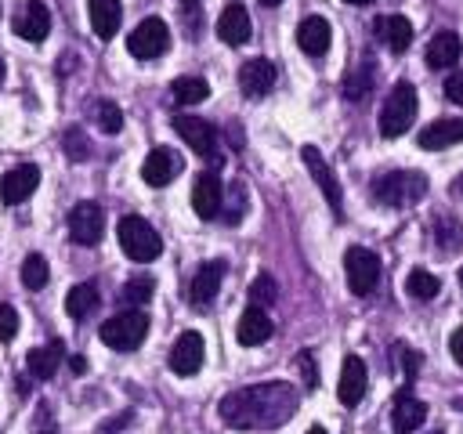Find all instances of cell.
<instances>
[{
    "mask_svg": "<svg viewBox=\"0 0 463 434\" xmlns=\"http://www.w3.org/2000/svg\"><path fill=\"white\" fill-rule=\"evenodd\" d=\"M456 188H459V195H463V177H459V181H456Z\"/></svg>",
    "mask_w": 463,
    "mask_h": 434,
    "instance_id": "cell-46",
    "label": "cell"
},
{
    "mask_svg": "<svg viewBox=\"0 0 463 434\" xmlns=\"http://www.w3.org/2000/svg\"><path fill=\"white\" fill-rule=\"evenodd\" d=\"M427 192V177L420 170H391L373 181V199L380 206H412Z\"/></svg>",
    "mask_w": 463,
    "mask_h": 434,
    "instance_id": "cell-2",
    "label": "cell"
},
{
    "mask_svg": "<svg viewBox=\"0 0 463 434\" xmlns=\"http://www.w3.org/2000/svg\"><path fill=\"white\" fill-rule=\"evenodd\" d=\"M307 434H326V430H322V427H311V430H307Z\"/></svg>",
    "mask_w": 463,
    "mask_h": 434,
    "instance_id": "cell-45",
    "label": "cell"
},
{
    "mask_svg": "<svg viewBox=\"0 0 463 434\" xmlns=\"http://www.w3.org/2000/svg\"><path fill=\"white\" fill-rule=\"evenodd\" d=\"M174 130L181 134V141H188V148L203 159H213L217 156V130L199 119V116H174Z\"/></svg>",
    "mask_w": 463,
    "mask_h": 434,
    "instance_id": "cell-9",
    "label": "cell"
},
{
    "mask_svg": "<svg viewBox=\"0 0 463 434\" xmlns=\"http://www.w3.org/2000/svg\"><path fill=\"white\" fill-rule=\"evenodd\" d=\"M438 289H441L438 275H430V271H423V268H412V271L405 275V293H409L412 300H430V297H438Z\"/></svg>",
    "mask_w": 463,
    "mask_h": 434,
    "instance_id": "cell-30",
    "label": "cell"
},
{
    "mask_svg": "<svg viewBox=\"0 0 463 434\" xmlns=\"http://www.w3.org/2000/svg\"><path fill=\"white\" fill-rule=\"evenodd\" d=\"M423 416H427V405H423L420 398H412L409 387L398 391L394 409H391V427H394V434H412V430L423 423Z\"/></svg>",
    "mask_w": 463,
    "mask_h": 434,
    "instance_id": "cell-21",
    "label": "cell"
},
{
    "mask_svg": "<svg viewBox=\"0 0 463 434\" xmlns=\"http://www.w3.org/2000/svg\"><path fill=\"white\" fill-rule=\"evenodd\" d=\"M250 33H253V25H250V14H246L242 4H228V7L217 14V36H221L228 47L246 43Z\"/></svg>",
    "mask_w": 463,
    "mask_h": 434,
    "instance_id": "cell-19",
    "label": "cell"
},
{
    "mask_svg": "<svg viewBox=\"0 0 463 434\" xmlns=\"http://www.w3.org/2000/svg\"><path fill=\"white\" fill-rule=\"evenodd\" d=\"M235 336H239L242 347H260V344L271 336V318H268V311L257 307V304H250V307L242 311V318H239Z\"/></svg>",
    "mask_w": 463,
    "mask_h": 434,
    "instance_id": "cell-23",
    "label": "cell"
},
{
    "mask_svg": "<svg viewBox=\"0 0 463 434\" xmlns=\"http://www.w3.org/2000/svg\"><path fill=\"white\" fill-rule=\"evenodd\" d=\"M441 94H445L452 105H463V72H449L445 83H441Z\"/></svg>",
    "mask_w": 463,
    "mask_h": 434,
    "instance_id": "cell-38",
    "label": "cell"
},
{
    "mask_svg": "<svg viewBox=\"0 0 463 434\" xmlns=\"http://www.w3.org/2000/svg\"><path fill=\"white\" fill-rule=\"evenodd\" d=\"M297 405H300V391L286 380H271V383H253L224 394L217 412L228 427L260 430V427H282L297 412Z\"/></svg>",
    "mask_w": 463,
    "mask_h": 434,
    "instance_id": "cell-1",
    "label": "cell"
},
{
    "mask_svg": "<svg viewBox=\"0 0 463 434\" xmlns=\"http://www.w3.org/2000/svg\"><path fill=\"white\" fill-rule=\"evenodd\" d=\"M47 278H51L47 260H43L40 253H29V257L22 260V286H25V289H43Z\"/></svg>",
    "mask_w": 463,
    "mask_h": 434,
    "instance_id": "cell-33",
    "label": "cell"
},
{
    "mask_svg": "<svg viewBox=\"0 0 463 434\" xmlns=\"http://www.w3.org/2000/svg\"><path fill=\"white\" fill-rule=\"evenodd\" d=\"M90 116H94V123H98L101 134H119V130H123V112H119V105L109 101V98H101Z\"/></svg>",
    "mask_w": 463,
    "mask_h": 434,
    "instance_id": "cell-31",
    "label": "cell"
},
{
    "mask_svg": "<svg viewBox=\"0 0 463 434\" xmlns=\"http://www.w3.org/2000/svg\"><path fill=\"white\" fill-rule=\"evenodd\" d=\"M239 87H242L246 98H264L275 87V65L268 58H250L239 69Z\"/></svg>",
    "mask_w": 463,
    "mask_h": 434,
    "instance_id": "cell-18",
    "label": "cell"
},
{
    "mask_svg": "<svg viewBox=\"0 0 463 434\" xmlns=\"http://www.w3.org/2000/svg\"><path fill=\"white\" fill-rule=\"evenodd\" d=\"M184 4H195V0H184Z\"/></svg>",
    "mask_w": 463,
    "mask_h": 434,
    "instance_id": "cell-51",
    "label": "cell"
},
{
    "mask_svg": "<svg viewBox=\"0 0 463 434\" xmlns=\"http://www.w3.org/2000/svg\"><path fill=\"white\" fill-rule=\"evenodd\" d=\"M242 210H246V188L242 184H232V188H224V199H221V221L224 224H239L242 221Z\"/></svg>",
    "mask_w": 463,
    "mask_h": 434,
    "instance_id": "cell-32",
    "label": "cell"
},
{
    "mask_svg": "<svg viewBox=\"0 0 463 434\" xmlns=\"http://www.w3.org/2000/svg\"><path fill=\"white\" fill-rule=\"evenodd\" d=\"M329 40H333V33H329V22L322 14H307L297 25V47L304 54H311V58H322L329 51Z\"/></svg>",
    "mask_w": 463,
    "mask_h": 434,
    "instance_id": "cell-17",
    "label": "cell"
},
{
    "mask_svg": "<svg viewBox=\"0 0 463 434\" xmlns=\"http://www.w3.org/2000/svg\"><path fill=\"white\" fill-rule=\"evenodd\" d=\"M65 152H69L72 159H87V156H90V145L83 141V134H80V130H72V134L65 137Z\"/></svg>",
    "mask_w": 463,
    "mask_h": 434,
    "instance_id": "cell-40",
    "label": "cell"
},
{
    "mask_svg": "<svg viewBox=\"0 0 463 434\" xmlns=\"http://www.w3.org/2000/svg\"><path fill=\"white\" fill-rule=\"evenodd\" d=\"M369 87H373V72H369V65H365V69H354V72H351V80H347L344 94H347L351 101H358L362 94H369Z\"/></svg>",
    "mask_w": 463,
    "mask_h": 434,
    "instance_id": "cell-36",
    "label": "cell"
},
{
    "mask_svg": "<svg viewBox=\"0 0 463 434\" xmlns=\"http://www.w3.org/2000/svg\"><path fill=\"white\" fill-rule=\"evenodd\" d=\"M145 333H148V315L137 311V307L119 311V315H112V318L101 322V344L112 347V351H134V347H141Z\"/></svg>",
    "mask_w": 463,
    "mask_h": 434,
    "instance_id": "cell-5",
    "label": "cell"
},
{
    "mask_svg": "<svg viewBox=\"0 0 463 434\" xmlns=\"http://www.w3.org/2000/svg\"><path fill=\"white\" fill-rule=\"evenodd\" d=\"M94 307H98V289H94V282H80V286H72V289L65 293V311H69V318L83 322V318L94 315Z\"/></svg>",
    "mask_w": 463,
    "mask_h": 434,
    "instance_id": "cell-28",
    "label": "cell"
},
{
    "mask_svg": "<svg viewBox=\"0 0 463 434\" xmlns=\"http://www.w3.org/2000/svg\"><path fill=\"white\" fill-rule=\"evenodd\" d=\"M376 40L391 51V54H405L412 43V22L402 14H383L376 18Z\"/></svg>",
    "mask_w": 463,
    "mask_h": 434,
    "instance_id": "cell-20",
    "label": "cell"
},
{
    "mask_svg": "<svg viewBox=\"0 0 463 434\" xmlns=\"http://www.w3.org/2000/svg\"><path fill=\"white\" fill-rule=\"evenodd\" d=\"M14 33L22 36V40H43L47 33H51V11H47V4L43 0H29L25 4V11L14 18Z\"/></svg>",
    "mask_w": 463,
    "mask_h": 434,
    "instance_id": "cell-22",
    "label": "cell"
},
{
    "mask_svg": "<svg viewBox=\"0 0 463 434\" xmlns=\"http://www.w3.org/2000/svg\"><path fill=\"white\" fill-rule=\"evenodd\" d=\"M221 199H224V188H221V177L217 174H199L195 184H192V210L195 217L203 221H213L221 213Z\"/></svg>",
    "mask_w": 463,
    "mask_h": 434,
    "instance_id": "cell-14",
    "label": "cell"
},
{
    "mask_svg": "<svg viewBox=\"0 0 463 434\" xmlns=\"http://www.w3.org/2000/svg\"><path fill=\"white\" fill-rule=\"evenodd\" d=\"M36 188H40V166L36 163H18L0 177V203H7V206L25 203Z\"/></svg>",
    "mask_w": 463,
    "mask_h": 434,
    "instance_id": "cell-8",
    "label": "cell"
},
{
    "mask_svg": "<svg viewBox=\"0 0 463 434\" xmlns=\"http://www.w3.org/2000/svg\"><path fill=\"white\" fill-rule=\"evenodd\" d=\"M459 51H463V43L456 33H434L427 43V65L430 69H452L459 61Z\"/></svg>",
    "mask_w": 463,
    "mask_h": 434,
    "instance_id": "cell-25",
    "label": "cell"
},
{
    "mask_svg": "<svg viewBox=\"0 0 463 434\" xmlns=\"http://www.w3.org/2000/svg\"><path fill=\"white\" fill-rule=\"evenodd\" d=\"M203 336L195 333V329H188V333H181L177 340H174V347H170V369L177 373V376H195L199 369H203Z\"/></svg>",
    "mask_w": 463,
    "mask_h": 434,
    "instance_id": "cell-12",
    "label": "cell"
},
{
    "mask_svg": "<svg viewBox=\"0 0 463 434\" xmlns=\"http://www.w3.org/2000/svg\"><path fill=\"white\" fill-rule=\"evenodd\" d=\"M18 333V311L11 304H0V340H11Z\"/></svg>",
    "mask_w": 463,
    "mask_h": 434,
    "instance_id": "cell-39",
    "label": "cell"
},
{
    "mask_svg": "<svg viewBox=\"0 0 463 434\" xmlns=\"http://www.w3.org/2000/svg\"><path fill=\"white\" fill-rule=\"evenodd\" d=\"M166 47H170V25H166L163 18H145V22L127 36V51H130L134 58H141V61L166 54Z\"/></svg>",
    "mask_w": 463,
    "mask_h": 434,
    "instance_id": "cell-7",
    "label": "cell"
},
{
    "mask_svg": "<svg viewBox=\"0 0 463 434\" xmlns=\"http://www.w3.org/2000/svg\"><path fill=\"white\" fill-rule=\"evenodd\" d=\"M347 4H373V0H347Z\"/></svg>",
    "mask_w": 463,
    "mask_h": 434,
    "instance_id": "cell-47",
    "label": "cell"
},
{
    "mask_svg": "<svg viewBox=\"0 0 463 434\" xmlns=\"http://www.w3.org/2000/svg\"><path fill=\"white\" fill-rule=\"evenodd\" d=\"M61 358H65V351H61L58 340H51V344H43V347H33V351L25 354L29 376H36V380H51V376L58 373V362H61Z\"/></svg>",
    "mask_w": 463,
    "mask_h": 434,
    "instance_id": "cell-27",
    "label": "cell"
},
{
    "mask_svg": "<svg viewBox=\"0 0 463 434\" xmlns=\"http://www.w3.org/2000/svg\"><path fill=\"white\" fill-rule=\"evenodd\" d=\"M0 83H4V61H0Z\"/></svg>",
    "mask_w": 463,
    "mask_h": 434,
    "instance_id": "cell-48",
    "label": "cell"
},
{
    "mask_svg": "<svg viewBox=\"0 0 463 434\" xmlns=\"http://www.w3.org/2000/svg\"><path fill=\"white\" fill-rule=\"evenodd\" d=\"M459 286H463V268H459Z\"/></svg>",
    "mask_w": 463,
    "mask_h": 434,
    "instance_id": "cell-49",
    "label": "cell"
},
{
    "mask_svg": "<svg viewBox=\"0 0 463 434\" xmlns=\"http://www.w3.org/2000/svg\"><path fill=\"white\" fill-rule=\"evenodd\" d=\"M116 235H119L123 253H127L130 260H137V264H148V260H156V257L163 253V239H159V231H156L145 217H137V213L119 217Z\"/></svg>",
    "mask_w": 463,
    "mask_h": 434,
    "instance_id": "cell-3",
    "label": "cell"
},
{
    "mask_svg": "<svg viewBox=\"0 0 463 434\" xmlns=\"http://www.w3.org/2000/svg\"><path fill=\"white\" fill-rule=\"evenodd\" d=\"M459 141H463V119H434L430 127L420 130V148H427V152H438V148H449Z\"/></svg>",
    "mask_w": 463,
    "mask_h": 434,
    "instance_id": "cell-24",
    "label": "cell"
},
{
    "mask_svg": "<svg viewBox=\"0 0 463 434\" xmlns=\"http://www.w3.org/2000/svg\"><path fill=\"white\" fill-rule=\"evenodd\" d=\"M221 275H224V260H206V264H199V271H195L192 282H188V300H192L195 307H210V300H213L217 289H221Z\"/></svg>",
    "mask_w": 463,
    "mask_h": 434,
    "instance_id": "cell-16",
    "label": "cell"
},
{
    "mask_svg": "<svg viewBox=\"0 0 463 434\" xmlns=\"http://www.w3.org/2000/svg\"><path fill=\"white\" fill-rule=\"evenodd\" d=\"M69 235L80 246L101 242V235H105V213H101V206H94V203L72 206V213H69Z\"/></svg>",
    "mask_w": 463,
    "mask_h": 434,
    "instance_id": "cell-10",
    "label": "cell"
},
{
    "mask_svg": "<svg viewBox=\"0 0 463 434\" xmlns=\"http://www.w3.org/2000/svg\"><path fill=\"white\" fill-rule=\"evenodd\" d=\"M449 351H452V358L463 365V326H459V329L449 336Z\"/></svg>",
    "mask_w": 463,
    "mask_h": 434,
    "instance_id": "cell-42",
    "label": "cell"
},
{
    "mask_svg": "<svg viewBox=\"0 0 463 434\" xmlns=\"http://www.w3.org/2000/svg\"><path fill=\"white\" fill-rule=\"evenodd\" d=\"M152 293H156V278H152V275H134V278L123 282V289H119L123 304H148Z\"/></svg>",
    "mask_w": 463,
    "mask_h": 434,
    "instance_id": "cell-34",
    "label": "cell"
},
{
    "mask_svg": "<svg viewBox=\"0 0 463 434\" xmlns=\"http://www.w3.org/2000/svg\"><path fill=\"white\" fill-rule=\"evenodd\" d=\"M416 108H420L416 87H412V83H394L391 94H387V101L380 105V119H376V123H380V134H383V137H402V134L412 127Z\"/></svg>",
    "mask_w": 463,
    "mask_h": 434,
    "instance_id": "cell-4",
    "label": "cell"
},
{
    "mask_svg": "<svg viewBox=\"0 0 463 434\" xmlns=\"http://www.w3.org/2000/svg\"><path fill=\"white\" fill-rule=\"evenodd\" d=\"M300 159L307 163V170H311V177H315V184L322 188V195H326V203L333 206V213H336V217H344V195H340V184H336V177H333V170L326 166V159H322V152H318L315 145H304V152H300Z\"/></svg>",
    "mask_w": 463,
    "mask_h": 434,
    "instance_id": "cell-11",
    "label": "cell"
},
{
    "mask_svg": "<svg viewBox=\"0 0 463 434\" xmlns=\"http://www.w3.org/2000/svg\"><path fill=\"white\" fill-rule=\"evenodd\" d=\"M206 94H210V83H206L203 76H177V80L170 83V98H174L177 105L206 101Z\"/></svg>",
    "mask_w": 463,
    "mask_h": 434,
    "instance_id": "cell-29",
    "label": "cell"
},
{
    "mask_svg": "<svg viewBox=\"0 0 463 434\" xmlns=\"http://www.w3.org/2000/svg\"><path fill=\"white\" fill-rule=\"evenodd\" d=\"M344 275H347V289L354 297H369L380 282V257L373 250H362V246H351L344 253Z\"/></svg>",
    "mask_w": 463,
    "mask_h": 434,
    "instance_id": "cell-6",
    "label": "cell"
},
{
    "mask_svg": "<svg viewBox=\"0 0 463 434\" xmlns=\"http://www.w3.org/2000/svg\"><path fill=\"white\" fill-rule=\"evenodd\" d=\"M181 156L174 152V148H152L148 152V159L141 163V177H145V184H152V188H163V184H170L177 174H181Z\"/></svg>",
    "mask_w": 463,
    "mask_h": 434,
    "instance_id": "cell-13",
    "label": "cell"
},
{
    "mask_svg": "<svg viewBox=\"0 0 463 434\" xmlns=\"http://www.w3.org/2000/svg\"><path fill=\"white\" fill-rule=\"evenodd\" d=\"M69 365H72V373H87V358H83V354L69 358Z\"/></svg>",
    "mask_w": 463,
    "mask_h": 434,
    "instance_id": "cell-43",
    "label": "cell"
},
{
    "mask_svg": "<svg viewBox=\"0 0 463 434\" xmlns=\"http://www.w3.org/2000/svg\"><path fill=\"white\" fill-rule=\"evenodd\" d=\"M275 297H279L275 278H271V275H257V278H253V286H250V304L268 307V304H275Z\"/></svg>",
    "mask_w": 463,
    "mask_h": 434,
    "instance_id": "cell-35",
    "label": "cell"
},
{
    "mask_svg": "<svg viewBox=\"0 0 463 434\" xmlns=\"http://www.w3.org/2000/svg\"><path fill=\"white\" fill-rule=\"evenodd\" d=\"M365 383H369V373H365V362L358 354H347L344 358V369H340V380H336V394L347 409H354L365 394Z\"/></svg>",
    "mask_w": 463,
    "mask_h": 434,
    "instance_id": "cell-15",
    "label": "cell"
},
{
    "mask_svg": "<svg viewBox=\"0 0 463 434\" xmlns=\"http://www.w3.org/2000/svg\"><path fill=\"white\" fill-rule=\"evenodd\" d=\"M260 4H264V7H275V4H282V0H260Z\"/></svg>",
    "mask_w": 463,
    "mask_h": 434,
    "instance_id": "cell-44",
    "label": "cell"
},
{
    "mask_svg": "<svg viewBox=\"0 0 463 434\" xmlns=\"http://www.w3.org/2000/svg\"><path fill=\"white\" fill-rule=\"evenodd\" d=\"M297 365H300V373H304V387H315V383H318V369H315L311 351H300V354H297Z\"/></svg>",
    "mask_w": 463,
    "mask_h": 434,
    "instance_id": "cell-41",
    "label": "cell"
},
{
    "mask_svg": "<svg viewBox=\"0 0 463 434\" xmlns=\"http://www.w3.org/2000/svg\"><path fill=\"white\" fill-rule=\"evenodd\" d=\"M394 351H398V358H402V373H405V383H412V380H416V373H420V362H423V354H420V351H412V347H405V344H398Z\"/></svg>",
    "mask_w": 463,
    "mask_h": 434,
    "instance_id": "cell-37",
    "label": "cell"
},
{
    "mask_svg": "<svg viewBox=\"0 0 463 434\" xmlns=\"http://www.w3.org/2000/svg\"><path fill=\"white\" fill-rule=\"evenodd\" d=\"M430 434H445V430H430Z\"/></svg>",
    "mask_w": 463,
    "mask_h": 434,
    "instance_id": "cell-50",
    "label": "cell"
},
{
    "mask_svg": "<svg viewBox=\"0 0 463 434\" xmlns=\"http://www.w3.org/2000/svg\"><path fill=\"white\" fill-rule=\"evenodd\" d=\"M87 14H90V29H94L101 40H109V36H116V29H119L123 7H119V0H87Z\"/></svg>",
    "mask_w": 463,
    "mask_h": 434,
    "instance_id": "cell-26",
    "label": "cell"
}]
</instances>
